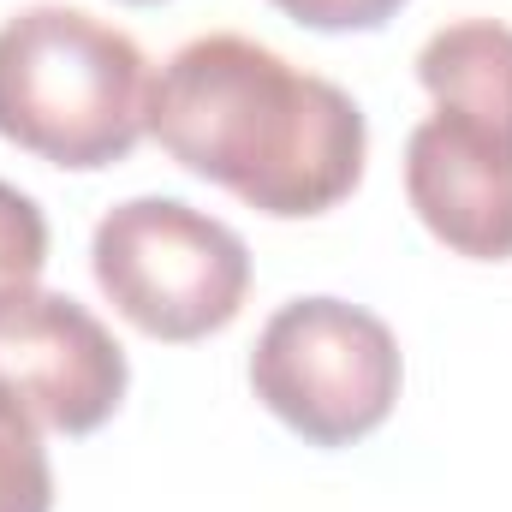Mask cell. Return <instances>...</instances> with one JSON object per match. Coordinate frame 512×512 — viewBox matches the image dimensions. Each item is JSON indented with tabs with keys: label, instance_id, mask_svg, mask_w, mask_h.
I'll use <instances>...</instances> for the list:
<instances>
[{
	"label": "cell",
	"instance_id": "ba28073f",
	"mask_svg": "<svg viewBox=\"0 0 512 512\" xmlns=\"http://www.w3.org/2000/svg\"><path fill=\"white\" fill-rule=\"evenodd\" d=\"M0 512H54V465L42 429L0 411Z\"/></svg>",
	"mask_w": 512,
	"mask_h": 512
},
{
	"label": "cell",
	"instance_id": "9c48e42d",
	"mask_svg": "<svg viewBox=\"0 0 512 512\" xmlns=\"http://www.w3.org/2000/svg\"><path fill=\"white\" fill-rule=\"evenodd\" d=\"M48 268V215L36 209L30 191L0 179V292L36 286Z\"/></svg>",
	"mask_w": 512,
	"mask_h": 512
},
{
	"label": "cell",
	"instance_id": "277c9868",
	"mask_svg": "<svg viewBox=\"0 0 512 512\" xmlns=\"http://www.w3.org/2000/svg\"><path fill=\"white\" fill-rule=\"evenodd\" d=\"M405 382L399 340L376 310L346 298L280 304L251 346L256 399L310 447H352L393 417Z\"/></svg>",
	"mask_w": 512,
	"mask_h": 512
},
{
	"label": "cell",
	"instance_id": "5b68a950",
	"mask_svg": "<svg viewBox=\"0 0 512 512\" xmlns=\"http://www.w3.org/2000/svg\"><path fill=\"white\" fill-rule=\"evenodd\" d=\"M126 382V346L72 292H0V411L42 435H96L120 411Z\"/></svg>",
	"mask_w": 512,
	"mask_h": 512
},
{
	"label": "cell",
	"instance_id": "7a4b0ae2",
	"mask_svg": "<svg viewBox=\"0 0 512 512\" xmlns=\"http://www.w3.org/2000/svg\"><path fill=\"white\" fill-rule=\"evenodd\" d=\"M149 60L84 6H24L0 24V137L72 173L126 161L149 137Z\"/></svg>",
	"mask_w": 512,
	"mask_h": 512
},
{
	"label": "cell",
	"instance_id": "8fae6325",
	"mask_svg": "<svg viewBox=\"0 0 512 512\" xmlns=\"http://www.w3.org/2000/svg\"><path fill=\"white\" fill-rule=\"evenodd\" d=\"M131 6H155V0H131Z\"/></svg>",
	"mask_w": 512,
	"mask_h": 512
},
{
	"label": "cell",
	"instance_id": "30bf717a",
	"mask_svg": "<svg viewBox=\"0 0 512 512\" xmlns=\"http://www.w3.org/2000/svg\"><path fill=\"white\" fill-rule=\"evenodd\" d=\"M268 6H280L304 30L340 36V30H382L387 18H399L405 0H268Z\"/></svg>",
	"mask_w": 512,
	"mask_h": 512
},
{
	"label": "cell",
	"instance_id": "6da1fadb",
	"mask_svg": "<svg viewBox=\"0 0 512 512\" xmlns=\"http://www.w3.org/2000/svg\"><path fill=\"white\" fill-rule=\"evenodd\" d=\"M149 137L197 179L274 221H310L364 179V108L322 72L239 30L185 42L149 78Z\"/></svg>",
	"mask_w": 512,
	"mask_h": 512
},
{
	"label": "cell",
	"instance_id": "52a82bcc",
	"mask_svg": "<svg viewBox=\"0 0 512 512\" xmlns=\"http://www.w3.org/2000/svg\"><path fill=\"white\" fill-rule=\"evenodd\" d=\"M417 84L435 114L471 120L512 137V24L501 18H453L417 48Z\"/></svg>",
	"mask_w": 512,
	"mask_h": 512
},
{
	"label": "cell",
	"instance_id": "3957f363",
	"mask_svg": "<svg viewBox=\"0 0 512 512\" xmlns=\"http://www.w3.org/2000/svg\"><path fill=\"white\" fill-rule=\"evenodd\" d=\"M90 268L131 328L167 346H191L233 328L251 292L245 239L179 197L114 203L96 221Z\"/></svg>",
	"mask_w": 512,
	"mask_h": 512
},
{
	"label": "cell",
	"instance_id": "8992f818",
	"mask_svg": "<svg viewBox=\"0 0 512 512\" xmlns=\"http://www.w3.org/2000/svg\"><path fill=\"white\" fill-rule=\"evenodd\" d=\"M405 197L417 221L471 262L512 256V137L429 114L405 137Z\"/></svg>",
	"mask_w": 512,
	"mask_h": 512
}]
</instances>
